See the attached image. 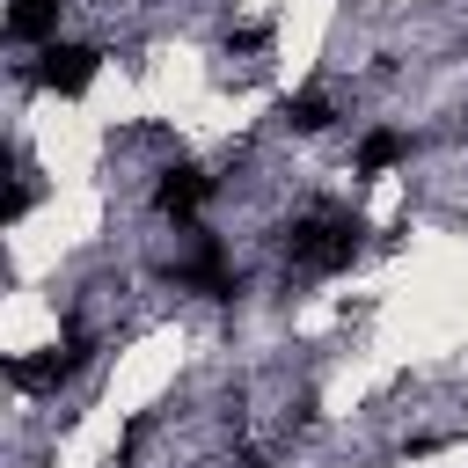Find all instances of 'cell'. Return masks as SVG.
I'll return each mask as SVG.
<instances>
[{"mask_svg":"<svg viewBox=\"0 0 468 468\" xmlns=\"http://www.w3.org/2000/svg\"><path fill=\"white\" fill-rule=\"evenodd\" d=\"M73 0H7V44L15 51H44L58 29H66Z\"/></svg>","mask_w":468,"mask_h":468,"instance_id":"1","label":"cell"}]
</instances>
